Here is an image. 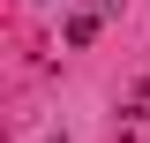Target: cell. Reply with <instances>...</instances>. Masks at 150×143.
Masks as SVG:
<instances>
[{"label":"cell","mask_w":150,"mask_h":143,"mask_svg":"<svg viewBox=\"0 0 150 143\" xmlns=\"http://www.w3.org/2000/svg\"><path fill=\"white\" fill-rule=\"evenodd\" d=\"M98 23H105V8H75V15H68V45H90Z\"/></svg>","instance_id":"1"}]
</instances>
